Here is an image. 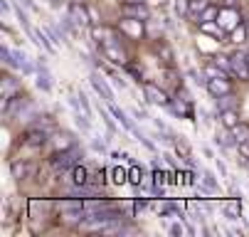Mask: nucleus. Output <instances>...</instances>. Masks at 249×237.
I'll use <instances>...</instances> for the list:
<instances>
[{
    "mask_svg": "<svg viewBox=\"0 0 249 237\" xmlns=\"http://www.w3.org/2000/svg\"><path fill=\"white\" fill-rule=\"evenodd\" d=\"M232 70L234 74H239V79H249V62H247V55L244 52H234L232 55Z\"/></svg>",
    "mask_w": 249,
    "mask_h": 237,
    "instance_id": "nucleus-7",
    "label": "nucleus"
},
{
    "mask_svg": "<svg viewBox=\"0 0 249 237\" xmlns=\"http://www.w3.org/2000/svg\"><path fill=\"white\" fill-rule=\"evenodd\" d=\"M207 89H210V94L212 96H222V94H232V84L225 79V77H217V79H210L207 82Z\"/></svg>",
    "mask_w": 249,
    "mask_h": 237,
    "instance_id": "nucleus-9",
    "label": "nucleus"
},
{
    "mask_svg": "<svg viewBox=\"0 0 249 237\" xmlns=\"http://www.w3.org/2000/svg\"><path fill=\"white\" fill-rule=\"evenodd\" d=\"M232 136H234L237 144L247 141V139H249V124H239V126H234V128H232Z\"/></svg>",
    "mask_w": 249,
    "mask_h": 237,
    "instance_id": "nucleus-16",
    "label": "nucleus"
},
{
    "mask_svg": "<svg viewBox=\"0 0 249 237\" xmlns=\"http://www.w3.org/2000/svg\"><path fill=\"white\" fill-rule=\"evenodd\" d=\"M72 176H74V183L77 185H82V183H87L89 181V173H87V168H74V171H72Z\"/></svg>",
    "mask_w": 249,
    "mask_h": 237,
    "instance_id": "nucleus-22",
    "label": "nucleus"
},
{
    "mask_svg": "<svg viewBox=\"0 0 249 237\" xmlns=\"http://www.w3.org/2000/svg\"><path fill=\"white\" fill-rule=\"evenodd\" d=\"M202 183H205L207 188H212V190H217V188H220V183H217L215 173H210V171H202Z\"/></svg>",
    "mask_w": 249,
    "mask_h": 237,
    "instance_id": "nucleus-19",
    "label": "nucleus"
},
{
    "mask_svg": "<svg viewBox=\"0 0 249 237\" xmlns=\"http://www.w3.org/2000/svg\"><path fill=\"white\" fill-rule=\"evenodd\" d=\"M215 144H217V146H222V148H230V146H232V144H237V141H234V136H230V133H225V131H220V128H217V131H215Z\"/></svg>",
    "mask_w": 249,
    "mask_h": 237,
    "instance_id": "nucleus-15",
    "label": "nucleus"
},
{
    "mask_svg": "<svg viewBox=\"0 0 249 237\" xmlns=\"http://www.w3.org/2000/svg\"><path fill=\"white\" fill-rule=\"evenodd\" d=\"M91 84H94V89H96V94L106 101V104H111L114 101V89L106 84V79L101 77V74H91Z\"/></svg>",
    "mask_w": 249,
    "mask_h": 237,
    "instance_id": "nucleus-5",
    "label": "nucleus"
},
{
    "mask_svg": "<svg viewBox=\"0 0 249 237\" xmlns=\"http://www.w3.org/2000/svg\"><path fill=\"white\" fill-rule=\"evenodd\" d=\"M124 15L126 18H138V20H148L151 10L146 8V3H124Z\"/></svg>",
    "mask_w": 249,
    "mask_h": 237,
    "instance_id": "nucleus-6",
    "label": "nucleus"
},
{
    "mask_svg": "<svg viewBox=\"0 0 249 237\" xmlns=\"http://www.w3.org/2000/svg\"><path fill=\"white\" fill-rule=\"evenodd\" d=\"M128 181H131L133 185H138V183H141V171H138V168H131V176H128Z\"/></svg>",
    "mask_w": 249,
    "mask_h": 237,
    "instance_id": "nucleus-30",
    "label": "nucleus"
},
{
    "mask_svg": "<svg viewBox=\"0 0 249 237\" xmlns=\"http://www.w3.org/2000/svg\"><path fill=\"white\" fill-rule=\"evenodd\" d=\"M244 163H247V168H249V161H244Z\"/></svg>",
    "mask_w": 249,
    "mask_h": 237,
    "instance_id": "nucleus-39",
    "label": "nucleus"
},
{
    "mask_svg": "<svg viewBox=\"0 0 249 237\" xmlns=\"http://www.w3.org/2000/svg\"><path fill=\"white\" fill-rule=\"evenodd\" d=\"M173 8H175V13L178 15H190V0H175V3H173Z\"/></svg>",
    "mask_w": 249,
    "mask_h": 237,
    "instance_id": "nucleus-18",
    "label": "nucleus"
},
{
    "mask_svg": "<svg viewBox=\"0 0 249 237\" xmlns=\"http://www.w3.org/2000/svg\"><path fill=\"white\" fill-rule=\"evenodd\" d=\"M69 15L74 18L77 25H87V22H91V20H89V10H84L82 3H72V8H69Z\"/></svg>",
    "mask_w": 249,
    "mask_h": 237,
    "instance_id": "nucleus-12",
    "label": "nucleus"
},
{
    "mask_svg": "<svg viewBox=\"0 0 249 237\" xmlns=\"http://www.w3.org/2000/svg\"><path fill=\"white\" fill-rule=\"evenodd\" d=\"M247 62H249V55H247Z\"/></svg>",
    "mask_w": 249,
    "mask_h": 237,
    "instance_id": "nucleus-40",
    "label": "nucleus"
},
{
    "mask_svg": "<svg viewBox=\"0 0 249 237\" xmlns=\"http://www.w3.org/2000/svg\"><path fill=\"white\" fill-rule=\"evenodd\" d=\"M89 20H91L94 25L99 22V15H96V10H94V8H89Z\"/></svg>",
    "mask_w": 249,
    "mask_h": 237,
    "instance_id": "nucleus-33",
    "label": "nucleus"
},
{
    "mask_svg": "<svg viewBox=\"0 0 249 237\" xmlns=\"http://www.w3.org/2000/svg\"><path fill=\"white\" fill-rule=\"evenodd\" d=\"M143 94H146V99L151 101V104H158V107H170V99H168V94H165L163 89H158L156 84H151V82H143Z\"/></svg>",
    "mask_w": 249,
    "mask_h": 237,
    "instance_id": "nucleus-3",
    "label": "nucleus"
},
{
    "mask_svg": "<svg viewBox=\"0 0 249 237\" xmlns=\"http://www.w3.org/2000/svg\"><path fill=\"white\" fill-rule=\"evenodd\" d=\"M215 163H217V171H220V176H222V178H227V165H225L220 158H215Z\"/></svg>",
    "mask_w": 249,
    "mask_h": 237,
    "instance_id": "nucleus-31",
    "label": "nucleus"
},
{
    "mask_svg": "<svg viewBox=\"0 0 249 237\" xmlns=\"http://www.w3.org/2000/svg\"><path fill=\"white\" fill-rule=\"evenodd\" d=\"M104 57L114 64H126V52L121 50V45H116L111 40H106V45H104Z\"/></svg>",
    "mask_w": 249,
    "mask_h": 237,
    "instance_id": "nucleus-4",
    "label": "nucleus"
},
{
    "mask_svg": "<svg viewBox=\"0 0 249 237\" xmlns=\"http://www.w3.org/2000/svg\"><path fill=\"white\" fill-rule=\"evenodd\" d=\"M99 116L104 119V124H106V128H109V131H116V124H114V119H111V116H114L111 111H104V109L99 107Z\"/></svg>",
    "mask_w": 249,
    "mask_h": 237,
    "instance_id": "nucleus-24",
    "label": "nucleus"
},
{
    "mask_svg": "<svg viewBox=\"0 0 249 237\" xmlns=\"http://www.w3.org/2000/svg\"><path fill=\"white\" fill-rule=\"evenodd\" d=\"M215 64L222 67L225 72H234V70H232V57H222V55H217V57H215Z\"/></svg>",
    "mask_w": 249,
    "mask_h": 237,
    "instance_id": "nucleus-25",
    "label": "nucleus"
},
{
    "mask_svg": "<svg viewBox=\"0 0 249 237\" xmlns=\"http://www.w3.org/2000/svg\"><path fill=\"white\" fill-rule=\"evenodd\" d=\"M225 8L227 10H234L237 8V0H225Z\"/></svg>",
    "mask_w": 249,
    "mask_h": 237,
    "instance_id": "nucleus-34",
    "label": "nucleus"
},
{
    "mask_svg": "<svg viewBox=\"0 0 249 237\" xmlns=\"http://www.w3.org/2000/svg\"><path fill=\"white\" fill-rule=\"evenodd\" d=\"M72 3H84V0H72Z\"/></svg>",
    "mask_w": 249,
    "mask_h": 237,
    "instance_id": "nucleus-37",
    "label": "nucleus"
},
{
    "mask_svg": "<svg viewBox=\"0 0 249 237\" xmlns=\"http://www.w3.org/2000/svg\"><path fill=\"white\" fill-rule=\"evenodd\" d=\"M222 124H225L227 128H234V126H239V124H242V119H239V114H237V109H230V111H222Z\"/></svg>",
    "mask_w": 249,
    "mask_h": 237,
    "instance_id": "nucleus-14",
    "label": "nucleus"
},
{
    "mask_svg": "<svg viewBox=\"0 0 249 237\" xmlns=\"http://www.w3.org/2000/svg\"><path fill=\"white\" fill-rule=\"evenodd\" d=\"M237 146H239V156H242V161H249V139L242 141V144H237Z\"/></svg>",
    "mask_w": 249,
    "mask_h": 237,
    "instance_id": "nucleus-28",
    "label": "nucleus"
},
{
    "mask_svg": "<svg viewBox=\"0 0 249 237\" xmlns=\"http://www.w3.org/2000/svg\"><path fill=\"white\" fill-rule=\"evenodd\" d=\"M239 107V99L234 96V94H222V96H217V109H220V114L222 111H230V109H237Z\"/></svg>",
    "mask_w": 249,
    "mask_h": 237,
    "instance_id": "nucleus-11",
    "label": "nucleus"
},
{
    "mask_svg": "<svg viewBox=\"0 0 249 237\" xmlns=\"http://www.w3.org/2000/svg\"><path fill=\"white\" fill-rule=\"evenodd\" d=\"M244 37H247V27H234L232 30V40L234 42H242Z\"/></svg>",
    "mask_w": 249,
    "mask_h": 237,
    "instance_id": "nucleus-26",
    "label": "nucleus"
},
{
    "mask_svg": "<svg viewBox=\"0 0 249 237\" xmlns=\"http://www.w3.org/2000/svg\"><path fill=\"white\" fill-rule=\"evenodd\" d=\"M119 30L124 32V35H128L131 40H141V37H143V20L126 18V20L119 22Z\"/></svg>",
    "mask_w": 249,
    "mask_h": 237,
    "instance_id": "nucleus-2",
    "label": "nucleus"
},
{
    "mask_svg": "<svg viewBox=\"0 0 249 237\" xmlns=\"http://www.w3.org/2000/svg\"><path fill=\"white\" fill-rule=\"evenodd\" d=\"M37 87L42 91L52 89V74L47 72V67H45V57H40V64H37Z\"/></svg>",
    "mask_w": 249,
    "mask_h": 237,
    "instance_id": "nucleus-10",
    "label": "nucleus"
},
{
    "mask_svg": "<svg viewBox=\"0 0 249 237\" xmlns=\"http://www.w3.org/2000/svg\"><path fill=\"white\" fill-rule=\"evenodd\" d=\"M205 74H207V79H217V77H225V70H222V67H217V64L215 67L210 64V67H205Z\"/></svg>",
    "mask_w": 249,
    "mask_h": 237,
    "instance_id": "nucleus-23",
    "label": "nucleus"
},
{
    "mask_svg": "<svg viewBox=\"0 0 249 237\" xmlns=\"http://www.w3.org/2000/svg\"><path fill=\"white\" fill-rule=\"evenodd\" d=\"M220 13H217V8L215 5H210V8H205L202 13H200V22H210V20H215Z\"/></svg>",
    "mask_w": 249,
    "mask_h": 237,
    "instance_id": "nucleus-21",
    "label": "nucleus"
},
{
    "mask_svg": "<svg viewBox=\"0 0 249 237\" xmlns=\"http://www.w3.org/2000/svg\"><path fill=\"white\" fill-rule=\"evenodd\" d=\"M91 146H94V151H99V153H104V151H106V144H104V141H96V139H94V141H91Z\"/></svg>",
    "mask_w": 249,
    "mask_h": 237,
    "instance_id": "nucleus-32",
    "label": "nucleus"
},
{
    "mask_svg": "<svg viewBox=\"0 0 249 237\" xmlns=\"http://www.w3.org/2000/svg\"><path fill=\"white\" fill-rule=\"evenodd\" d=\"M82 158H84V153L72 146V148H67V151H62V153H57L52 158V168H54V171H59V168H62V171H69V168L77 165Z\"/></svg>",
    "mask_w": 249,
    "mask_h": 237,
    "instance_id": "nucleus-1",
    "label": "nucleus"
},
{
    "mask_svg": "<svg viewBox=\"0 0 249 237\" xmlns=\"http://www.w3.org/2000/svg\"><path fill=\"white\" fill-rule=\"evenodd\" d=\"M10 173H13L15 181H25V178H30L35 173V165H30L25 161H13L10 163Z\"/></svg>",
    "mask_w": 249,
    "mask_h": 237,
    "instance_id": "nucleus-8",
    "label": "nucleus"
},
{
    "mask_svg": "<svg viewBox=\"0 0 249 237\" xmlns=\"http://www.w3.org/2000/svg\"><path fill=\"white\" fill-rule=\"evenodd\" d=\"M20 3H22V5H25V8H30V10H32V8H35V3H32V0H20Z\"/></svg>",
    "mask_w": 249,
    "mask_h": 237,
    "instance_id": "nucleus-35",
    "label": "nucleus"
},
{
    "mask_svg": "<svg viewBox=\"0 0 249 237\" xmlns=\"http://www.w3.org/2000/svg\"><path fill=\"white\" fill-rule=\"evenodd\" d=\"M124 3H143V0H124Z\"/></svg>",
    "mask_w": 249,
    "mask_h": 237,
    "instance_id": "nucleus-36",
    "label": "nucleus"
},
{
    "mask_svg": "<svg viewBox=\"0 0 249 237\" xmlns=\"http://www.w3.org/2000/svg\"><path fill=\"white\" fill-rule=\"evenodd\" d=\"M18 91H20L18 79H13V77H3V99H13V96H18Z\"/></svg>",
    "mask_w": 249,
    "mask_h": 237,
    "instance_id": "nucleus-13",
    "label": "nucleus"
},
{
    "mask_svg": "<svg viewBox=\"0 0 249 237\" xmlns=\"http://www.w3.org/2000/svg\"><path fill=\"white\" fill-rule=\"evenodd\" d=\"M205 8H210V0H190V15H197L200 18V13Z\"/></svg>",
    "mask_w": 249,
    "mask_h": 237,
    "instance_id": "nucleus-17",
    "label": "nucleus"
},
{
    "mask_svg": "<svg viewBox=\"0 0 249 237\" xmlns=\"http://www.w3.org/2000/svg\"><path fill=\"white\" fill-rule=\"evenodd\" d=\"M247 32H249V20H247Z\"/></svg>",
    "mask_w": 249,
    "mask_h": 237,
    "instance_id": "nucleus-38",
    "label": "nucleus"
},
{
    "mask_svg": "<svg viewBox=\"0 0 249 237\" xmlns=\"http://www.w3.org/2000/svg\"><path fill=\"white\" fill-rule=\"evenodd\" d=\"M114 181L116 183H126V171H124V168H116V171H114Z\"/></svg>",
    "mask_w": 249,
    "mask_h": 237,
    "instance_id": "nucleus-29",
    "label": "nucleus"
},
{
    "mask_svg": "<svg viewBox=\"0 0 249 237\" xmlns=\"http://www.w3.org/2000/svg\"><path fill=\"white\" fill-rule=\"evenodd\" d=\"M202 30L210 32V35H215V37H222V27L215 25V20H210V22H202Z\"/></svg>",
    "mask_w": 249,
    "mask_h": 237,
    "instance_id": "nucleus-20",
    "label": "nucleus"
},
{
    "mask_svg": "<svg viewBox=\"0 0 249 237\" xmlns=\"http://www.w3.org/2000/svg\"><path fill=\"white\" fill-rule=\"evenodd\" d=\"M170 235H173V237H183V235H185V227H183L180 222H173V225H170Z\"/></svg>",
    "mask_w": 249,
    "mask_h": 237,
    "instance_id": "nucleus-27",
    "label": "nucleus"
}]
</instances>
